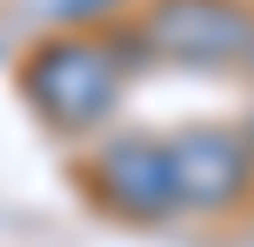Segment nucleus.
<instances>
[{"instance_id": "1", "label": "nucleus", "mask_w": 254, "mask_h": 247, "mask_svg": "<svg viewBox=\"0 0 254 247\" xmlns=\"http://www.w3.org/2000/svg\"><path fill=\"white\" fill-rule=\"evenodd\" d=\"M121 87H127V74L107 53L101 27L94 34L87 27H61V34L34 40L27 60H20V100L34 107V120H47L67 141L107 127L114 107H121Z\"/></svg>"}, {"instance_id": "2", "label": "nucleus", "mask_w": 254, "mask_h": 247, "mask_svg": "<svg viewBox=\"0 0 254 247\" xmlns=\"http://www.w3.org/2000/svg\"><path fill=\"white\" fill-rule=\"evenodd\" d=\"M167 154V187H174V214H234L254 194V160L241 127H221V120H194L174 127L161 141Z\"/></svg>"}, {"instance_id": "3", "label": "nucleus", "mask_w": 254, "mask_h": 247, "mask_svg": "<svg viewBox=\"0 0 254 247\" xmlns=\"http://www.w3.org/2000/svg\"><path fill=\"white\" fill-rule=\"evenodd\" d=\"M140 34L154 40L161 67H201V74H228L241 67L254 40V7L248 0H147L140 7Z\"/></svg>"}, {"instance_id": "4", "label": "nucleus", "mask_w": 254, "mask_h": 247, "mask_svg": "<svg viewBox=\"0 0 254 247\" xmlns=\"http://www.w3.org/2000/svg\"><path fill=\"white\" fill-rule=\"evenodd\" d=\"M80 187L101 214L134 227H154L174 214V187H167V154L154 134H107L94 141V154L80 160Z\"/></svg>"}, {"instance_id": "5", "label": "nucleus", "mask_w": 254, "mask_h": 247, "mask_svg": "<svg viewBox=\"0 0 254 247\" xmlns=\"http://www.w3.org/2000/svg\"><path fill=\"white\" fill-rule=\"evenodd\" d=\"M101 40H107V53L121 60V74H127V80L147 74V67H161V53H154V40L140 34V20H134V27H114V20H107V27H101Z\"/></svg>"}, {"instance_id": "6", "label": "nucleus", "mask_w": 254, "mask_h": 247, "mask_svg": "<svg viewBox=\"0 0 254 247\" xmlns=\"http://www.w3.org/2000/svg\"><path fill=\"white\" fill-rule=\"evenodd\" d=\"M121 7H127V0H54V13H61L67 27H94V20L107 27V20H114Z\"/></svg>"}, {"instance_id": "7", "label": "nucleus", "mask_w": 254, "mask_h": 247, "mask_svg": "<svg viewBox=\"0 0 254 247\" xmlns=\"http://www.w3.org/2000/svg\"><path fill=\"white\" fill-rule=\"evenodd\" d=\"M241 74H248V80H254V40H248V53H241Z\"/></svg>"}, {"instance_id": "8", "label": "nucleus", "mask_w": 254, "mask_h": 247, "mask_svg": "<svg viewBox=\"0 0 254 247\" xmlns=\"http://www.w3.org/2000/svg\"><path fill=\"white\" fill-rule=\"evenodd\" d=\"M241 141H248V160H254V120H248V127H241Z\"/></svg>"}]
</instances>
